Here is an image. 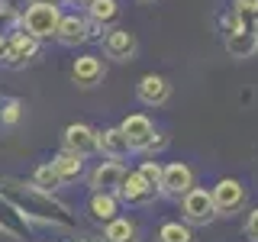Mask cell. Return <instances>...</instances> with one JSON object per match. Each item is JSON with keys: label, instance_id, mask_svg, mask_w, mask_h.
I'll list each match as a JSON object with an SVG mask.
<instances>
[{"label": "cell", "instance_id": "obj_1", "mask_svg": "<svg viewBox=\"0 0 258 242\" xmlns=\"http://www.w3.org/2000/svg\"><path fill=\"white\" fill-rule=\"evenodd\" d=\"M61 23V13H58V4H48V0H36V4L26 7L23 13V29L36 39H52L55 29Z\"/></svg>", "mask_w": 258, "mask_h": 242}, {"label": "cell", "instance_id": "obj_2", "mask_svg": "<svg viewBox=\"0 0 258 242\" xmlns=\"http://www.w3.org/2000/svg\"><path fill=\"white\" fill-rule=\"evenodd\" d=\"M181 210H184V220L194 226H207L216 220V207H213V194L204 188H190L181 197Z\"/></svg>", "mask_w": 258, "mask_h": 242}, {"label": "cell", "instance_id": "obj_3", "mask_svg": "<svg viewBox=\"0 0 258 242\" xmlns=\"http://www.w3.org/2000/svg\"><path fill=\"white\" fill-rule=\"evenodd\" d=\"M226 29H229L226 32V48L232 52V58H248V55L258 48V39H255V32H248L242 13L226 16Z\"/></svg>", "mask_w": 258, "mask_h": 242}, {"label": "cell", "instance_id": "obj_4", "mask_svg": "<svg viewBox=\"0 0 258 242\" xmlns=\"http://www.w3.org/2000/svg\"><path fill=\"white\" fill-rule=\"evenodd\" d=\"M213 207H216V216H232L239 213L242 207H245V188H242L239 181H232V177H223L220 184H216L213 191Z\"/></svg>", "mask_w": 258, "mask_h": 242}, {"label": "cell", "instance_id": "obj_5", "mask_svg": "<svg viewBox=\"0 0 258 242\" xmlns=\"http://www.w3.org/2000/svg\"><path fill=\"white\" fill-rule=\"evenodd\" d=\"M119 133L126 136V145L129 152H145L155 139V126H152L149 116H142V113H133V116H126L123 123H119Z\"/></svg>", "mask_w": 258, "mask_h": 242}, {"label": "cell", "instance_id": "obj_6", "mask_svg": "<svg viewBox=\"0 0 258 242\" xmlns=\"http://www.w3.org/2000/svg\"><path fill=\"white\" fill-rule=\"evenodd\" d=\"M116 194L126 200L129 207H145V204H152V200L158 197V188H155V184H149L139 171H129L123 177V184H119Z\"/></svg>", "mask_w": 258, "mask_h": 242}, {"label": "cell", "instance_id": "obj_7", "mask_svg": "<svg viewBox=\"0 0 258 242\" xmlns=\"http://www.w3.org/2000/svg\"><path fill=\"white\" fill-rule=\"evenodd\" d=\"M136 52H139V42L129 29H110L103 36V55L113 62H133Z\"/></svg>", "mask_w": 258, "mask_h": 242}, {"label": "cell", "instance_id": "obj_8", "mask_svg": "<svg viewBox=\"0 0 258 242\" xmlns=\"http://www.w3.org/2000/svg\"><path fill=\"white\" fill-rule=\"evenodd\" d=\"M165 194H171V197H184L190 188H194V171L184 161H174V165H165L161 168V184H158Z\"/></svg>", "mask_w": 258, "mask_h": 242}, {"label": "cell", "instance_id": "obj_9", "mask_svg": "<svg viewBox=\"0 0 258 242\" xmlns=\"http://www.w3.org/2000/svg\"><path fill=\"white\" fill-rule=\"evenodd\" d=\"M123 177H126V168L119 165L116 158L100 161V165L91 171V191H110V194H116L119 184H123Z\"/></svg>", "mask_w": 258, "mask_h": 242}, {"label": "cell", "instance_id": "obj_10", "mask_svg": "<svg viewBox=\"0 0 258 242\" xmlns=\"http://www.w3.org/2000/svg\"><path fill=\"white\" fill-rule=\"evenodd\" d=\"M64 149L87 158L91 152H97V133L91 126H84V123H71L64 129Z\"/></svg>", "mask_w": 258, "mask_h": 242}, {"label": "cell", "instance_id": "obj_11", "mask_svg": "<svg viewBox=\"0 0 258 242\" xmlns=\"http://www.w3.org/2000/svg\"><path fill=\"white\" fill-rule=\"evenodd\" d=\"M139 100L145 107H161V103H168V97H171V84H168L161 75H145L139 81Z\"/></svg>", "mask_w": 258, "mask_h": 242}, {"label": "cell", "instance_id": "obj_12", "mask_svg": "<svg viewBox=\"0 0 258 242\" xmlns=\"http://www.w3.org/2000/svg\"><path fill=\"white\" fill-rule=\"evenodd\" d=\"M55 39L61 45H81L91 39V23L84 16H61L58 29H55Z\"/></svg>", "mask_w": 258, "mask_h": 242}, {"label": "cell", "instance_id": "obj_13", "mask_svg": "<svg viewBox=\"0 0 258 242\" xmlns=\"http://www.w3.org/2000/svg\"><path fill=\"white\" fill-rule=\"evenodd\" d=\"M71 78H75V84H81V87H94L97 81L103 78V62L97 58V55H81L75 62V68H71Z\"/></svg>", "mask_w": 258, "mask_h": 242}, {"label": "cell", "instance_id": "obj_14", "mask_svg": "<svg viewBox=\"0 0 258 242\" xmlns=\"http://www.w3.org/2000/svg\"><path fill=\"white\" fill-rule=\"evenodd\" d=\"M52 168H55V174L61 177V184H64V181H78L81 171H84V155H78V152H68V149H64L61 155L52 161Z\"/></svg>", "mask_w": 258, "mask_h": 242}, {"label": "cell", "instance_id": "obj_15", "mask_svg": "<svg viewBox=\"0 0 258 242\" xmlns=\"http://www.w3.org/2000/svg\"><path fill=\"white\" fill-rule=\"evenodd\" d=\"M36 42H39V39L36 36H29V32L26 29H23V32H16V36H13V42L10 45H4V55H7V62H23V58H29V55H36Z\"/></svg>", "mask_w": 258, "mask_h": 242}, {"label": "cell", "instance_id": "obj_16", "mask_svg": "<svg viewBox=\"0 0 258 242\" xmlns=\"http://www.w3.org/2000/svg\"><path fill=\"white\" fill-rule=\"evenodd\" d=\"M87 210H91V216L97 223H110L113 216H116V197H113L110 191H94Z\"/></svg>", "mask_w": 258, "mask_h": 242}, {"label": "cell", "instance_id": "obj_17", "mask_svg": "<svg viewBox=\"0 0 258 242\" xmlns=\"http://www.w3.org/2000/svg\"><path fill=\"white\" fill-rule=\"evenodd\" d=\"M97 149L107 152L110 158H119L129 152V145H126V136L119 129H103V133H97Z\"/></svg>", "mask_w": 258, "mask_h": 242}, {"label": "cell", "instance_id": "obj_18", "mask_svg": "<svg viewBox=\"0 0 258 242\" xmlns=\"http://www.w3.org/2000/svg\"><path fill=\"white\" fill-rule=\"evenodd\" d=\"M103 242H136V223L123 220V216H113L103 229Z\"/></svg>", "mask_w": 258, "mask_h": 242}, {"label": "cell", "instance_id": "obj_19", "mask_svg": "<svg viewBox=\"0 0 258 242\" xmlns=\"http://www.w3.org/2000/svg\"><path fill=\"white\" fill-rule=\"evenodd\" d=\"M155 242H197V239H194L190 226H184V223H165L158 229Z\"/></svg>", "mask_w": 258, "mask_h": 242}, {"label": "cell", "instance_id": "obj_20", "mask_svg": "<svg viewBox=\"0 0 258 242\" xmlns=\"http://www.w3.org/2000/svg\"><path fill=\"white\" fill-rule=\"evenodd\" d=\"M116 13H119L116 0H91V20H97V23H110Z\"/></svg>", "mask_w": 258, "mask_h": 242}, {"label": "cell", "instance_id": "obj_21", "mask_svg": "<svg viewBox=\"0 0 258 242\" xmlns=\"http://www.w3.org/2000/svg\"><path fill=\"white\" fill-rule=\"evenodd\" d=\"M36 184H39V188H58L61 177L55 174L52 165H39V168H36Z\"/></svg>", "mask_w": 258, "mask_h": 242}, {"label": "cell", "instance_id": "obj_22", "mask_svg": "<svg viewBox=\"0 0 258 242\" xmlns=\"http://www.w3.org/2000/svg\"><path fill=\"white\" fill-rule=\"evenodd\" d=\"M139 174H142V177H145L149 184H155V188L161 184V165H158V161H142ZM158 191H161V188H158Z\"/></svg>", "mask_w": 258, "mask_h": 242}, {"label": "cell", "instance_id": "obj_23", "mask_svg": "<svg viewBox=\"0 0 258 242\" xmlns=\"http://www.w3.org/2000/svg\"><path fill=\"white\" fill-rule=\"evenodd\" d=\"M0 119H4L7 126H13L16 119H20V103H16V100H10V103L4 107V113H0Z\"/></svg>", "mask_w": 258, "mask_h": 242}, {"label": "cell", "instance_id": "obj_24", "mask_svg": "<svg viewBox=\"0 0 258 242\" xmlns=\"http://www.w3.org/2000/svg\"><path fill=\"white\" fill-rule=\"evenodd\" d=\"M236 13H242V16H258V0H236Z\"/></svg>", "mask_w": 258, "mask_h": 242}, {"label": "cell", "instance_id": "obj_25", "mask_svg": "<svg viewBox=\"0 0 258 242\" xmlns=\"http://www.w3.org/2000/svg\"><path fill=\"white\" fill-rule=\"evenodd\" d=\"M245 236L252 239V242H258V210H255V213H248V220H245Z\"/></svg>", "mask_w": 258, "mask_h": 242}, {"label": "cell", "instance_id": "obj_26", "mask_svg": "<svg viewBox=\"0 0 258 242\" xmlns=\"http://www.w3.org/2000/svg\"><path fill=\"white\" fill-rule=\"evenodd\" d=\"M75 242H100V239H94V236H78Z\"/></svg>", "mask_w": 258, "mask_h": 242}, {"label": "cell", "instance_id": "obj_27", "mask_svg": "<svg viewBox=\"0 0 258 242\" xmlns=\"http://www.w3.org/2000/svg\"><path fill=\"white\" fill-rule=\"evenodd\" d=\"M68 4H91V0H68Z\"/></svg>", "mask_w": 258, "mask_h": 242}, {"label": "cell", "instance_id": "obj_28", "mask_svg": "<svg viewBox=\"0 0 258 242\" xmlns=\"http://www.w3.org/2000/svg\"><path fill=\"white\" fill-rule=\"evenodd\" d=\"M139 4H155V0H139Z\"/></svg>", "mask_w": 258, "mask_h": 242}, {"label": "cell", "instance_id": "obj_29", "mask_svg": "<svg viewBox=\"0 0 258 242\" xmlns=\"http://www.w3.org/2000/svg\"><path fill=\"white\" fill-rule=\"evenodd\" d=\"M48 4H61V0H48Z\"/></svg>", "mask_w": 258, "mask_h": 242}, {"label": "cell", "instance_id": "obj_30", "mask_svg": "<svg viewBox=\"0 0 258 242\" xmlns=\"http://www.w3.org/2000/svg\"><path fill=\"white\" fill-rule=\"evenodd\" d=\"M255 39H258V36H255Z\"/></svg>", "mask_w": 258, "mask_h": 242}]
</instances>
